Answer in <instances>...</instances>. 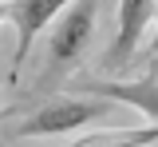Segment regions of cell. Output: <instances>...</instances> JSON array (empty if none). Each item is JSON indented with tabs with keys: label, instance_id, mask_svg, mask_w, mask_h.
<instances>
[{
	"label": "cell",
	"instance_id": "5b68a950",
	"mask_svg": "<svg viewBox=\"0 0 158 147\" xmlns=\"http://www.w3.org/2000/svg\"><path fill=\"white\" fill-rule=\"evenodd\" d=\"M79 96H99L111 104H127L142 111L150 123H158V76H138V80H75Z\"/></svg>",
	"mask_w": 158,
	"mask_h": 147
},
{
	"label": "cell",
	"instance_id": "3957f363",
	"mask_svg": "<svg viewBox=\"0 0 158 147\" xmlns=\"http://www.w3.org/2000/svg\"><path fill=\"white\" fill-rule=\"evenodd\" d=\"M154 4L158 0H118V20H115V40L107 48V72H123L138 56L146 32L154 28Z\"/></svg>",
	"mask_w": 158,
	"mask_h": 147
},
{
	"label": "cell",
	"instance_id": "52a82bcc",
	"mask_svg": "<svg viewBox=\"0 0 158 147\" xmlns=\"http://www.w3.org/2000/svg\"><path fill=\"white\" fill-rule=\"evenodd\" d=\"M150 56H158V4H154V44H150Z\"/></svg>",
	"mask_w": 158,
	"mask_h": 147
},
{
	"label": "cell",
	"instance_id": "277c9868",
	"mask_svg": "<svg viewBox=\"0 0 158 147\" xmlns=\"http://www.w3.org/2000/svg\"><path fill=\"white\" fill-rule=\"evenodd\" d=\"M71 0H8V20L16 28V52H12V80L16 72L28 64L32 56V44L48 32V24L56 20L59 12L67 8Z\"/></svg>",
	"mask_w": 158,
	"mask_h": 147
},
{
	"label": "cell",
	"instance_id": "ba28073f",
	"mask_svg": "<svg viewBox=\"0 0 158 147\" xmlns=\"http://www.w3.org/2000/svg\"><path fill=\"white\" fill-rule=\"evenodd\" d=\"M8 20V0H0V24Z\"/></svg>",
	"mask_w": 158,
	"mask_h": 147
},
{
	"label": "cell",
	"instance_id": "8992f818",
	"mask_svg": "<svg viewBox=\"0 0 158 147\" xmlns=\"http://www.w3.org/2000/svg\"><path fill=\"white\" fill-rule=\"evenodd\" d=\"M150 143H158V123H150V127L91 131V135H79L75 143H63V147H150Z\"/></svg>",
	"mask_w": 158,
	"mask_h": 147
},
{
	"label": "cell",
	"instance_id": "6da1fadb",
	"mask_svg": "<svg viewBox=\"0 0 158 147\" xmlns=\"http://www.w3.org/2000/svg\"><path fill=\"white\" fill-rule=\"evenodd\" d=\"M95 20H99V0H71L56 20L48 24L36 87H52L79 68V60L91 48V36H95Z\"/></svg>",
	"mask_w": 158,
	"mask_h": 147
},
{
	"label": "cell",
	"instance_id": "7a4b0ae2",
	"mask_svg": "<svg viewBox=\"0 0 158 147\" xmlns=\"http://www.w3.org/2000/svg\"><path fill=\"white\" fill-rule=\"evenodd\" d=\"M111 111V100L99 96H48L44 104H36L32 111H24L20 119L8 123V135L20 139H48V135H71L83 131L87 123H95Z\"/></svg>",
	"mask_w": 158,
	"mask_h": 147
}]
</instances>
